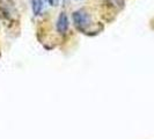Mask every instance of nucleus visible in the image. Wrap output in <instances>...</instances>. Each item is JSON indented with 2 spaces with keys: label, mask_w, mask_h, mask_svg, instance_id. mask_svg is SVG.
Segmentation results:
<instances>
[{
  "label": "nucleus",
  "mask_w": 154,
  "mask_h": 139,
  "mask_svg": "<svg viewBox=\"0 0 154 139\" xmlns=\"http://www.w3.org/2000/svg\"><path fill=\"white\" fill-rule=\"evenodd\" d=\"M73 23L79 30H85L86 28L91 24V16L86 12L85 9L75 11L72 15Z\"/></svg>",
  "instance_id": "nucleus-1"
},
{
  "label": "nucleus",
  "mask_w": 154,
  "mask_h": 139,
  "mask_svg": "<svg viewBox=\"0 0 154 139\" xmlns=\"http://www.w3.org/2000/svg\"><path fill=\"white\" fill-rule=\"evenodd\" d=\"M69 17L67 15L65 14V13H60L59 14V17H58V20H57V30L59 34H66V31L69 29Z\"/></svg>",
  "instance_id": "nucleus-2"
},
{
  "label": "nucleus",
  "mask_w": 154,
  "mask_h": 139,
  "mask_svg": "<svg viewBox=\"0 0 154 139\" xmlns=\"http://www.w3.org/2000/svg\"><path fill=\"white\" fill-rule=\"evenodd\" d=\"M32 4V12L35 15H39L43 12V7H44V0H31Z\"/></svg>",
  "instance_id": "nucleus-3"
},
{
  "label": "nucleus",
  "mask_w": 154,
  "mask_h": 139,
  "mask_svg": "<svg viewBox=\"0 0 154 139\" xmlns=\"http://www.w3.org/2000/svg\"><path fill=\"white\" fill-rule=\"evenodd\" d=\"M108 2L111 6L117 8H122L124 6V0H108Z\"/></svg>",
  "instance_id": "nucleus-4"
},
{
  "label": "nucleus",
  "mask_w": 154,
  "mask_h": 139,
  "mask_svg": "<svg viewBox=\"0 0 154 139\" xmlns=\"http://www.w3.org/2000/svg\"><path fill=\"white\" fill-rule=\"evenodd\" d=\"M44 2H46L48 5H50V6H58L59 5V0H44Z\"/></svg>",
  "instance_id": "nucleus-5"
}]
</instances>
